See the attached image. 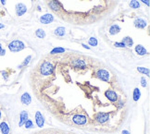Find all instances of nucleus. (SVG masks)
<instances>
[{
  "instance_id": "13",
  "label": "nucleus",
  "mask_w": 150,
  "mask_h": 134,
  "mask_svg": "<svg viewBox=\"0 0 150 134\" xmlns=\"http://www.w3.org/2000/svg\"><path fill=\"white\" fill-rule=\"evenodd\" d=\"M21 102L24 104V106H29L32 103V97L30 95V94L28 92H24L23 95L21 97Z\"/></svg>"
},
{
  "instance_id": "24",
  "label": "nucleus",
  "mask_w": 150,
  "mask_h": 134,
  "mask_svg": "<svg viewBox=\"0 0 150 134\" xmlns=\"http://www.w3.org/2000/svg\"><path fill=\"white\" fill-rule=\"evenodd\" d=\"M130 7L131 8H134V9H137L140 8V3L137 1V0H131L130 2Z\"/></svg>"
},
{
  "instance_id": "15",
  "label": "nucleus",
  "mask_w": 150,
  "mask_h": 134,
  "mask_svg": "<svg viewBox=\"0 0 150 134\" xmlns=\"http://www.w3.org/2000/svg\"><path fill=\"white\" fill-rule=\"evenodd\" d=\"M0 131H1L2 134H9L10 128L6 121H3L0 123Z\"/></svg>"
},
{
  "instance_id": "21",
  "label": "nucleus",
  "mask_w": 150,
  "mask_h": 134,
  "mask_svg": "<svg viewBox=\"0 0 150 134\" xmlns=\"http://www.w3.org/2000/svg\"><path fill=\"white\" fill-rule=\"evenodd\" d=\"M137 71L138 72H140L144 75H146L147 77L150 76V71L148 68H144V67H138L137 68Z\"/></svg>"
},
{
  "instance_id": "9",
  "label": "nucleus",
  "mask_w": 150,
  "mask_h": 134,
  "mask_svg": "<svg viewBox=\"0 0 150 134\" xmlns=\"http://www.w3.org/2000/svg\"><path fill=\"white\" fill-rule=\"evenodd\" d=\"M105 96L108 99V101L111 102V103H115L119 99L116 92L113 91V90H107L105 92Z\"/></svg>"
},
{
  "instance_id": "4",
  "label": "nucleus",
  "mask_w": 150,
  "mask_h": 134,
  "mask_svg": "<svg viewBox=\"0 0 150 134\" xmlns=\"http://www.w3.org/2000/svg\"><path fill=\"white\" fill-rule=\"evenodd\" d=\"M87 118L82 114H76L72 116V122L78 126H83L87 123Z\"/></svg>"
},
{
  "instance_id": "1",
  "label": "nucleus",
  "mask_w": 150,
  "mask_h": 134,
  "mask_svg": "<svg viewBox=\"0 0 150 134\" xmlns=\"http://www.w3.org/2000/svg\"><path fill=\"white\" fill-rule=\"evenodd\" d=\"M39 69H40V73H41L43 76H50V75H52L54 72L55 66L50 60H45L44 62H42L41 65H40Z\"/></svg>"
},
{
  "instance_id": "12",
  "label": "nucleus",
  "mask_w": 150,
  "mask_h": 134,
  "mask_svg": "<svg viewBox=\"0 0 150 134\" xmlns=\"http://www.w3.org/2000/svg\"><path fill=\"white\" fill-rule=\"evenodd\" d=\"M29 118V115L28 112L25 111V110H22L20 114V122H19V127H22L24 126L25 122L27 121V119Z\"/></svg>"
},
{
  "instance_id": "25",
  "label": "nucleus",
  "mask_w": 150,
  "mask_h": 134,
  "mask_svg": "<svg viewBox=\"0 0 150 134\" xmlns=\"http://www.w3.org/2000/svg\"><path fill=\"white\" fill-rule=\"evenodd\" d=\"M88 44L91 46H96L97 45V40H96V38H95V37H90L89 38V41H88Z\"/></svg>"
},
{
  "instance_id": "36",
  "label": "nucleus",
  "mask_w": 150,
  "mask_h": 134,
  "mask_svg": "<svg viewBox=\"0 0 150 134\" xmlns=\"http://www.w3.org/2000/svg\"><path fill=\"white\" fill-rule=\"evenodd\" d=\"M3 28H5V25H3L2 23H0V29H3Z\"/></svg>"
},
{
  "instance_id": "28",
  "label": "nucleus",
  "mask_w": 150,
  "mask_h": 134,
  "mask_svg": "<svg viewBox=\"0 0 150 134\" xmlns=\"http://www.w3.org/2000/svg\"><path fill=\"white\" fill-rule=\"evenodd\" d=\"M116 103V106L118 109H122L124 106V104H123V101L122 100H120V99H118V100L115 102Z\"/></svg>"
},
{
  "instance_id": "5",
  "label": "nucleus",
  "mask_w": 150,
  "mask_h": 134,
  "mask_svg": "<svg viewBox=\"0 0 150 134\" xmlns=\"http://www.w3.org/2000/svg\"><path fill=\"white\" fill-rule=\"evenodd\" d=\"M71 66L75 68L79 69H85L87 68V64H86L85 60L83 58H75L71 61Z\"/></svg>"
},
{
  "instance_id": "16",
  "label": "nucleus",
  "mask_w": 150,
  "mask_h": 134,
  "mask_svg": "<svg viewBox=\"0 0 150 134\" xmlns=\"http://www.w3.org/2000/svg\"><path fill=\"white\" fill-rule=\"evenodd\" d=\"M135 52L138 56H145L147 54V50L142 44H137L135 46Z\"/></svg>"
},
{
  "instance_id": "18",
  "label": "nucleus",
  "mask_w": 150,
  "mask_h": 134,
  "mask_svg": "<svg viewBox=\"0 0 150 134\" xmlns=\"http://www.w3.org/2000/svg\"><path fill=\"white\" fill-rule=\"evenodd\" d=\"M122 43L125 44L126 47H132L134 45V40H132L130 36H126L122 38Z\"/></svg>"
},
{
  "instance_id": "27",
  "label": "nucleus",
  "mask_w": 150,
  "mask_h": 134,
  "mask_svg": "<svg viewBox=\"0 0 150 134\" xmlns=\"http://www.w3.org/2000/svg\"><path fill=\"white\" fill-rule=\"evenodd\" d=\"M24 126H25L26 129H32V128L34 127V126H33V120H32V119H29V118H28L27 121L25 122Z\"/></svg>"
},
{
  "instance_id": "31",
  "label": "nucleus",
  "mask_w": 150,
  "mask_h": 134,
  "mask_svg": "<svg viewBox=\"0 0 150 134\" xmlns=\"http://www.w3.org/2000/svg\"><path fill=\"white\" fill-rule=\"evenodd\" d=\"M6 54V50L2 48V44H0V56H5Z\"/></svg>"
},
{
  "instance_id": "29",
  "label": "nucleus",
  "mask_w": 150,
  "mask_h": 134,
  "mask_svg": "<svg viewBox=\"0 0 150 134\" xmlns=\"http://www.w3.org/2000/svg\"><path fill=\"white\" fill-rule=\"evenodd\" d=\"M114 46L115 47H119V48H125L126 46H125V44L122 43V42H116V43H114Z\"/></svg>"
},
{
  "instance_id": "33",
  "label": "nucleus",
  "mask_w": 150,
  "mask_h": 134,
  "mask_svg": "<svg viewBox=\"0 0 150 134\" xmlns=\"http://www.w3.org/2000/svg\"><path fill=\"white\" fill-rule=\"evenodd\" d=\"M82 46H83V48H86V49H87V50H89V49H90V46H88V45H86L85 44H82Z\"/></svg>"
},
{
  "instance_id": "30",
  "label": "nucleus",
  "mask_w": 150,
  "mask_h": 134,
  "mask_svg": "<svg viewBox=\"0 0 150 134\" xmlns=\"http://www.w3.org/2000/svg\"><path fill=\"white\" fill-rule=\"evenodd\" d=\"M141 85H142V87H144V88H146V87L147 86V80H146L145 77L141 78Z\"/></svg>"
},
{
  "instance_id": "37",
  "label": "nucleus",
  "mask_w": 150,
  "mask_h": 134,
  "mask_svg": "<svg viewBox=\"0 0 150 134\" xmlns=\"http://www.w3.org/2000/svg\"><path fill=\"white\" fill-rule=\"evenodd\" d=\"M1 116H2L1 115V110H0V118H1Z\"/></svg>"
},
{
  "instance_id": "19",
  "label": "nucleus",
  "mask_w": 150,
  "mask_h": 134,
  "mask_svg": "<svg viewBox=\"0 0 150 134\" xmlns=\"http://www.w3.org/2000/svg\"><path fill=\"white\" fill-rule=\"evenodd\" d=\"M54 33L56 34L57 36H59V37H62V36H64L65 34H66V30H65V28L64 27H57Z\"/></svg>"
},
{
  "instance_id": "7",
  "label": "nucleus",
  "mask_w": 150,
  "mask_h": 134,
  "mask_svg": "<svg viewBox=\"0 0 150 134\" xmlns=\"http://www.w3.org/2000/svg\"><path fill=\"white\" fill-rule=\"evenodd\" d=\"M48 6L55 12H59L60 10H62V5L59 0H49Z\"/></svg>"
},
{
  "instance_id": "22",
  "label": "nucleus",
  "mask_w": 150,
  "mask_h": 134,
  "mask_svg": "<svg viewBox=\"0 0 150 134\" xmlns=\"http://www.w3.org/2000/svg\"><path fill=\"white\" fill-rule=\"evenodd\" d=\"M66 50L63 47H55L54 49H52V51L50 52L51 55H57V54H62L64 53Z\"/></svg>"
},
{
  "instance_id": "34",
  "label": "nucleus",
  "mask_w": 150,
  "mask_h": 134,
  "mask_svg": "<svg viewBox=\"0 0 150 134\" xmlns=\"http://www.w3.org/2000/svg\"><path fill=\"white\" fill-rule=\"evenodd\" d=\"M122 134H131V133H130V131H129V130H122Z\"/></svg>"
},
{
  "instance_id": "10",
  "label": "nucleus",
  "mask_w": 150,
  "mask_h": 134,
  "mask_svg": "<svg viewBox=\"0 0 150 134\" xmlns=\"http://www.w3.org/2000/svg\"><path fill=\"white\" fill-rule=\"evenodd\" d=\"M40 21H41V23H43V24H49V23H52L54 21V16L49 13L45 14L40 18Z\"/></svg>"
},
{
  "instance_id": "6",
  "label": "nucleus",
  "mask_w": 150,
  "mask_h": 134,
  "mask_svg": "<svg viewBox=\"0 0 150 134\" xmlns=\"http://www.w3.org/2000/svg\"><path fill=\"white\" fill-rule=\"evenodd\" d=\"M96 77L100 80L105 81V83L109 81V73L108 71H106V69H104V68H100L96 71Z\"/></svg>"
},
{
  "instance_id": "32",
  "label": "nucleus",
  "mask_w": 150,
  "mask_h": 134,
  "mask_svg": "<svg viewBox=\"0 0 150 134\" xmlns=\"http://www.w3.org/2000/svg\"><path fill=\"white\" fill-rule=\"evenodd\" d=\"M140 1H142L144 4H146V6H147V7H149V6H150V0H140Z\"/></svg>"
},
{
  "instance_id": "20",
  "label": "nucleus",
  "mask_w": 150,
  "mask_h": 134,
  "mask_svg": "<svg viewBox=\"0 0 150 134\" xmlns=\"http://www.w3.org/2000/svg\"><path fill=\"white\" fill-rule=\"evenodd\" d=\"M141 97V91L139 88H135L134 90V92H132V99H134V102H137Z\"/></svg>"
},
{
  "instance_id": "8",
  "label": "nucleus",
  "mask_w": 150,
  "mask_h": 134,
  "mask_svg": "<svg viewBox=\"0 0 150 134\" xmlns=\"http://www.w3.org/2000/svg\"><path fill=\"white\" fill-rule=\"evenodd\" d=\"M15 12L18 17L24 15L27 12V7L23 3H18L15 7Z\"/></svg>"
},
{
  "instance_id": "26",
  "label": "nucleus",
  "mask_w": 150,
  "mask_h": 134,
  "mask_svg": "<svg viewBox=\"0 0 150 134\" xmlns=\"http://www.w3.org/2000/svg\"><path fill=\"white\" fill-rule=\"evenodd\" d=\"M31 59H32V56H28L25 58V59H24V61L22 62V64H21V65L19 68H21V67H25V66L29 65V63H30Z\"/></svg>"
},
{
  "instance_id": "2",
  "label": "nucleus",
  "mask_w": 150,
  "mask_h": 134,
  "mask_svg": "<svg viewBox=\"0 0 150 134\" xmlns=\"http://www.w3.org/2000/svg\"><path fill=\"white\" fill-rule=\"evenodd\" d=\"M26 47L25 44L23 42H21L20 40H14L12 42H10L8 44V49L10 52L12 53H17V52H20L21 50H23Z\"/></svg>"
},
{
  "instance_id": "14",
  "label": "nucleus",
  "mask_w": 150,
  "mask_h": 134,
  "mask_svg": "<svg viewBox=\"0 0 150 134\" xmlns=\"http://www.w3.org/2000/svg\"><path fill=\"white\" fill-rule=\"evenodd\" d=\"M134 24L135 26V28L137 29H145L146 27V21L145 20H143L141 18H137L134 21Z\"/></svg>"
},
{
  "instance_id": "3",
  "label": "nucleus",
  "mask_w": 150,
  "mask_h": 134,
  "mask_svg": "<svg viewBox=\"0 0 150 134\" xmlns=\"http://www.w3.org/2000/svg\"><path fill=\"white\" fill-rule=\"evenodd\" d=\"M94 118L96 121L98 122V123L104 124L109 120V118H110V115H109V113H106V112H97L94 116Z\"/></svg>"
},
{
  "instance_id": "35",
  "label": "nucleus",
  "mask_w": 150,
  "mask_h": 134,
  "mask_svg": "<svg viewBox=\"0 0 150 134\" xmlns=\"http://www.w3.org/2000/svg\"><path fill=\"white\" fill-rule=\"evenodd\" d=\"M0 1H1V4H2L3 6L6 5V0H0Z\"/></svg>"
},
{
  "instance_id": "23",
  "label": "nucleus",
  "mask_w": 150,
  "mask_h": 134,
  "mask_svg": "<svg viewBox=\"0 0 150 134\" xmlns=\"http://www.w3.org/2000/svg\"><path fill=\"white\" fill-rule=\"evenodd\" d=\"M35 35L37 38L44 39L45 37V32L43 30V29H38V30L35 31Z\"/></svg>"
},
{
  "instance_id": "11",
  "label": "nucleus",
  "mask_w": 150,
  "mask_h": 134,
  "mask_svg": "<svg viewBox=\"0 0 150 134\" xmlns=\"http://www.w3.org/2000/svg\"><path fill=\"white\" fill-rule=\"evenodd\" d=\"M35 122H36V125L39 128H43L45 125V118L44 116L42 115L41 112L37 111L35 113Z\"/></svg>"
},
{
  "instance_id": "17",
  "label": "nucleus",
  "mask_w": 150,
  "mask_h": 134,
  "mask_svg": "<svg viewBox=\"0 0 150 134\" xmlns=\"http://www.w3.org/2000/svg\"><path fill=\"white\" fill-rule=\"evenodd\" d=\"M120 32V27L118 24H113L109 28V33H110L111 35H116Z\"/></svg>"
}]
</instances>
